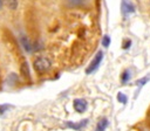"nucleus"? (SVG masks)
I'll use <instances>...</instances> for the list:
<instances>
[{
    "mask_svg": "<svg viewBox=\"0 0 150 131\" xmlns=\"http://www.w3.org/2000/svg\"><path fill=\"white\" fill-rule=\"evenodd\" d=\"M109 43H110V39H109V36H108V35H104L103 39H102V46H103V47H108Z\"/></svg>",
    "mask_w": 150,
    "mask_h": 131,
    "instance_id": "1a4fd4ad",
    "label": "nucleus"
},
{
    "mask_svg": "<svg viewBox=\"0 0 150 131\" xmlns=\"http://www.w3.org/2000/svg\"><path fill=\"white\" fill-rule=\"evenodd\" d=\"M107 126H108V119L107 118H101L97 122V125H96L95 131H105Z\"/></svg>",
    "mask_w": 150,
    "mask_h": 131,
    "instance_id": "423d86ee",
    "label": "nucleus"
},
{
    "mask_svg": "<svg viewBox=\"0 0 150 131\" xmlns=\"http://www.w3.org/2000/svg\"><path fill=\"white\" fill-rule=\"evenodd\" d=\"M34 68L36 71L39 73H43L46 70H48L50 68V61L47 58V57H38L35 61H34Z\"/></svg>",
    "mask_w": 150,
    "mask_h": 131,
    "instance_id": "f257e3e1",
    "label": "nucleus"
},
{
    "mask_svg": "<svg viewBox=\"0 0 150 131\" xmlns=\"http://www.w3.org/2000/svg\"><path fill=\"white\" fill-rule=\"evenodd\" d=\"M122 12L124 14H129V13H134L135 12V7L131 2L127 1V0H123L122 1Z\"/></svg>",
    "mask_w": 150,
    "mask_h": 131,
    "instance_id": "20e7f679",
    "label": "nucleus"
},
{
    "mask_svg": "<svg viewBox=\"0 0 150 131\" xmlns=\"http://www.w3.org/2000/svg\"><path fill=\"white\" fill-rule=\"evenodd\" d=\"M148 80H149V77H148V76H146V77H143V78L138 80V81L136 82V84H137L138 87H142V85H144V84L148 82Z\"/></svg>",
    "mask_w": 150,
    "mask_h": 131,
    "instance_id": "9d476101",
    "label": "nucleus"
},
{
    "mask_svg": "<svg viewBox=\"0 0 150 131\" xmlns=\"http://www.w3.org/2000/svg\"><path fill=\"white\" fill-rule=\"evenodd\" d=\"M129 78H130V73H129V70H124L123 74H122V82L125 83Z\"/></svg>",
    "mask_w": 150,
    "mask_h": 131,
    "instance_id": "6e6552de",
    "label": "nucleus"
},
{
    "mask_svg": "<svg viewBox=\"0 0 150 131\" xmlns=\"http://www.w3.org/2000/svg\"><path fill=\"white\" fill-rule=\"evenodd\" d=\"M73 105H74V109L77 112H83L87 109V102L83 98H76V99H74Z\"/></svg>",
    "mask_w": 150,
    "mask_h": 131,
    "instance_id": "7ed1b4c3",
    "label": "nucleus"
},
{
    "mask_svg": "<svg viewBox=\"0 0 150 131\" xmlns=\"http://www.w3.org/2000/svg\"><path fill=\"white\" fill-rule=\"evenodd\" d=\"M1 5H2V0H0V7H1Z\"/></svg>",
    "mask_w": 150,
    "mask_h": 131,
    "instance_id": "f8f14e48",
    "label": "nucleus"
},
{
    "mask_svg": "<svg viewBox=\"0 0 150 131\" xmlns=\"http://www.w3.org/2000/svg\"><path fill=\"white\" fill-rule=\"evenodd\" d=\"M117 101H118V102H121V103H123V104H125V103H127V101H128V98H127V96H125L124 94L118 92V94H117Z\"/></svg>",
    "mask_w": 150,
    "mask_h": 131,
    "instance_id": "0eeeda50",
    "label": "nucleus"
},
{
    "mask_svg": "<svg viewBox=\"0 0 150 131\" xmlns=\"http://www.w3.org/2000/svg\"><path fill=\"white\" fill-rule=\"evenodd\" d=\"M130 44H131V42H130V41H127V42L124 43V46H123V48H124V49H127V48H128V47H129Z\"/></svg>",
    "mask_w": 150,
    "mask_h": 131,
    "instance_id": "9b49d317",
    "label": "nucleus"
},
{
    "mask_svg": "<svg viewBox=\"0 0 150 131\" xmlns=\"http://www.w3.org/2000/svg\"><path fill=\"white\" fill-rule=\"evenodd\" d=\"M87 122H88V119H83V120H81L80 123H71V122H67L66 124H67V126H69V127H71V129H74V130H80L81 127H83V126L87 124Z\"/></svg>",
    "mask_w": 150,
    "mask_h": 131,
    "instance_id": "39448f33",
    "label": "nucleus"
},
{
    "mask_svg": "<svg viewBox=\"0 0 150 131\" xmlns=\"http://www.w3.org/2000/svg\"><path fill=\"white\" fill-rule=\"evenodd\" d=\"M102 58H103V53H102V50H100V51H97V54L94 56V58H93L91 62L89 63L88 68L86 69V73H87V74H91L93 71H95V70L98 68V66H100Z\"/></svg>",
    "mask_w": 150,
    "mask_h": 131,
    "instance_id": "f03ea898",
    "label": "nucleus"
}]
</instances>
